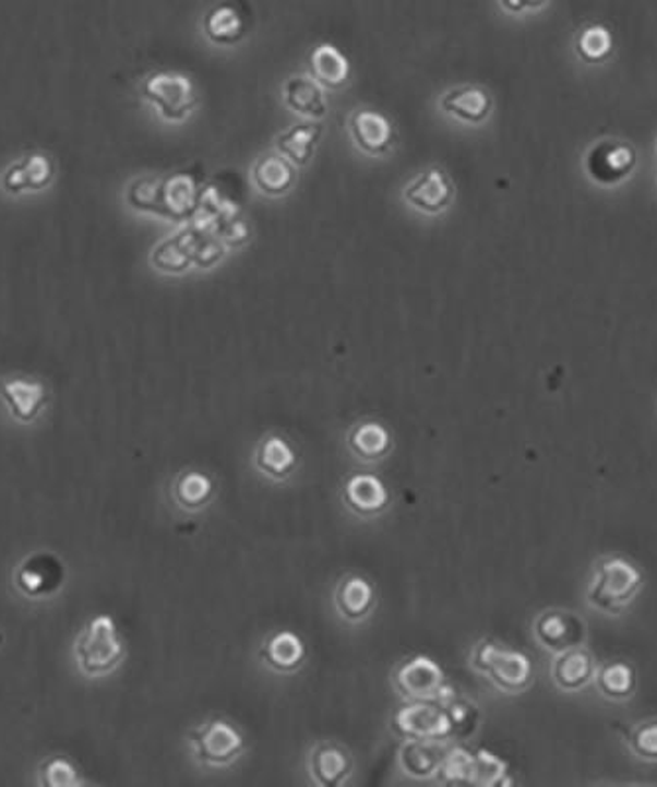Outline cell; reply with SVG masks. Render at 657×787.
Here are the masks:
<instances>
[{"mask_svg":"<svg viewBox=\"0 0 657 787\" xmlns=\"http://www.w3.org/2000/svg\"><path fill=\"white\" fill-rule=\"evenodd\" d=\"M142 97L159 110L162 119L181 122L188 119L198 105V93L193 81L176 71L150 73L142 81Z\"/></svg>","mask_w":657,"mask_h":787,"instance_id":"cell-6","label":"cell"},{"mask_svg":"<svg viewBox=\"0 0 657 787\" xmlns=\"http://www.w3.org/2000/svg\"><path fill=\"white\" fill-rule=\"evenodd\" d=\"M588 176L600 186H618L636 166V150L624 140L605 139L588 150Z\"/></svg>","mask_w":657,"mask_h":787,"instance_id":"cell-11","label":"cell"},{"mask_svg":"<svg viewBox=\"0 0 657 787\" xmlns=\"http://www.w3.org/2000/svg\"><path fill=\"white\" fill-rule=\"evenodd\" d=\"M200 242L195 230L180 232L174 239L164 240L159 247H156V250L152 252V262L162 272L180 274L183 270L190 269Z\"/></svg>","mask_w":657,"mask_h":787,"instance_id":"cell-30","label":"cell"},{"mask_svg":"<svg viewBox=\"0 0 657 787\" xmlns=\"http://www.w3.org/2000/svg\"><path fill=\"white\" fill-rule=\"evenodd\" d=\"M553 681L561 691L575 693L583 688H587L588 683L597 676V664L588 649L571 648L558 654V658L553 661L551 668Z\"/></svg>","mask_w":657,"mask_h":787,"instance_id":"cell-24","label":"cell"},{"mask_svg":"<svg viewBox=\"0 0 657 787\" xmlns=\"http://www.w3.org/2000/svg\"><path fill=\"white\" fill-rule=\"evenodd\" d=\"M392 685L404 701H441L451 689L438 661L423 654L402 661L392 676Z\"/></svg>","mask_w":657,"mask_h":787,"instance_id":"cell-7","label":"cell"},{"mask_svg":"<svg viewBox=\"0 0 657 787\" xmlns=\"http://www.w3.org/2000/svg\"><path fill=\"white\" fill-rule=\"evenodd\" d=\"M642 588L640 569L624 558L602 559L588 587V605L607 615L626 610Z\"/></svg>","mask_w":657,"mask_h":787,"instance_id":"cell-5","label":"cell"},{"mask_svg":"<svg viewBox=\"0 0 657 787\" xmlns=\"http://www.w3.org/2000/svg\"><path fill=\"white\" fill-rule=\"evenodd\" d=\"M75 658L81 673L87 678H103L119 668L124 644L112 618L99 615L89 620L75 640Z\"/></svg>","mask_w":657,"mask_h":787,"instance_id":"cell-2","label":"cell"},{"mask_svg":"<svg viewBox=\"0 0 657 787\" xmlns=\"http://www.w3.org/2000/svg\"><path fill=\"white\" fill-rule=\"evenodd\" d=\"M260 659L270 671L279 676H291L306 666L308 648L296 632L279 630L262 642Z\"/></svg>","mask_w":657,"mask_h":787,"instance_id":"cell-19","label":"cell"},{"mask_svg":"<svg viewBox=\"0 0 657 787\" xmlns=\"http://www.w3.org/2000/svg\"><path fill=\"white\" fill-rule=\"evenodd\" d=\"M252 463L264 479L274 485H284L298 473V451L284 436L266 433L256 443Z\"/></svg>","mask_w":657,"mask_h":787,"instance_id":"cell-16","label":"cell"},{"mask_svg":"<svg viewBox=\"0 0 657 787\" xmlns=\"http://www.w3.org/2000/svg\"><path fill=\"white\" fill-rule=\"evenodd\" d=\"M449 720V740L453 744H465L477 735L480 727V711L473 699L458 695L451 685L447 695L439 701Z\"/></svg>","mask_w":657,"mask_h":787,"instance_id":"cell-25","label":"cell"},{"mask_svg":"<svg viewBox=\"0 0 657 787\" xmlns=\"http://www.w3.org/2000/svg\"><path fill=\"white\" fill-rule=\"evenodd\" d=\"M65 581V565L51 551H36L14 571V585L22 595L41 600L56 595Z\"/></svg>","mask_w":657,"mask_h":787,"instance_id":"cell-9","label":"cell"},{"mask_svg":"<svg viewBox=\"0 0 657 787\" xmlns=\"http://www.w3.org/2000/svg\"><path fill=\"white\" fill-rule=\"evenodd\" d=\"M628 747L642 760L657 762V720L640 723L628 732Z\"/></svg>","mask_w":657,"mask_h":787,"instance_id":"cell-37","label":"cell"},{"mask_svg":"<svg viewBox=\"0 0 657 787\" xmlns=\"http://www.w3.org/2000/svg\"><path fill=\"white\" fill-rule=\"evenodd\" d=\"M470 666L494 688L518 695L531 685V661L526 654L500 646L492 640H480L470 652Z\"/></svg>","mask_w":657,"mask_h":787,"instance_id":"cell-3","label":"cell"},{"mask_svg":"<svg viewBox=\"0 0 657 787\" xmlns=\"http://www.w3.org/2000/svg\"><path fill=\"white\" fill-rule=\"evenodd\" d=\"M191 758L207 770H227L239 762L247 740L227 718L213 717L193 728L188 737Z\"/></svg>","mask_w":657,"mask_h":787,"instance_id":"cell-4","label":"cell"},{"mask_svg":"<svg viewBox=\"0 0 657 787\" xmlns=\"http://www.w3.org/2000/svg\"><path fill=\"white\" fill-rule=\"evenodd\" d=\"M203 31L211 41L220 44V46H230V44L242 40L244 32H247V24L235 4L220 2L205 14Z\"/></svg>","mask_w":657,"mask_h":787,"instance_id":"cell-31","label":"cell"},{"mask_svg":"<svg viewBox=\"0 0 657 787\" xmlns=\"http://www.w3.org/2000/svg\"><path fill=\"white\" fill-rule=\"evenodd\" d=\"M390 490L372 473H355L343 482L341 502L359 520H377L390 509Z\"/></svg>","mask_w":657,"mask_h":787,"instance_id":"cell-12","label":"cell"},{"mask_svg":"<svg viewBox=\"0 0 657 787\" xmlns=\"http://www.w3.org/2000/svg\"><path fill=\"white\" fill-rule=\"evenodd\" d=\"M404 198L416 210L435 215L451 205L455 198V186L445 170L429 168L409 183L404 191Z\"/></svg>","mask_w":657,"mask_h":787,"instance_id":"cell-18","label":"cell"},{"mask_svg":"<svg viewBox=\"0 0 657 787\" xmlns=\"http://www.w3.org/2000/svg\"><path fill=\"white\" fill-rule=\"evenodd\" d=\"M377 605H379L377 588L369 579L357 573L339 579L333 593V607L343 622H347L350 627L365 624L377 610Z\"/></svg>","mask_w":657,"mask_h":787,"instance_id":"cell-15","label":"cell"},{"mask_svg":"<svg viewBox=\"0 0 657 787\" xmlns=\"http://www.w3.org/2000/svg\"><path fill=\"white\" fill-rule=\"evenodd\" d=\"M597 689L602 697L610 701H624L636 693V669L628 661H607L602 668L597 669Z\"/></svg>","mask_w":657,"mask_h":787,"instance_id":"cell-33","label":"cell"},{"mask_svg":"<svg viewBox=\"0 0 657 787\" xmlns=\"http://www.w3.org/2000/svg\"><path fill=\"white\" fill-rule=\"evenodd\" d=\"M215 480L198 468H186L171 480L170 497L174 506L183 514H200L210 509L215 499Z\"/></svg>","mask_w":657,"mask_h":787,"instance_id":"cell-21","label":"cell"},{"mask_svg":"<svg viewBox=\"0 0 657 787\" xmlns=\"http://www.w3.org/2000/svg\"><path fill=\"white\" fill-rule=\"evenodd\" d=\"M309 73L319 85L339 90L350 77V61L333 44H319L309 56Z\"/></svg>","mask_w":657,"mask_h":787,"instance_id":"cell-26","label":"cell"},{"mask_svg":"<svg viewBox=\"0 0 657 787\" xmlns=\"http://www.w3.org/2000/svg\"><path fill=\"white\" fill-rule=\"evenodd\" d=\"M56 176V164L44 152H31L9 166L2 176L4 190L19 195L24 191L46 190Z\"/></svg>","mask_w":657,"mask_h":787,"instance_id":"cell-20","label":"cell"},{"mask_svg":"<svg viewBox=\"0 0 657 787\" xmlns=\"http://www.w3.org/2000/svg\"><path fill=\"white\" fill-rule=\"evenodd\" d=\"M284 100L289 109L311 119H321L327 115V99L318 81L303 75L291 77L284 87Z\"/></svg>","mask_w":657,"mask_h":787,"instance_id":"cell-32","label":"cell"},{"mask_svg":"<svg viewBox=\"0 0 657 787\" xmlns=\"http://www.w3.org/2000/svg\"><path fill=\"white\" fill-rule=\"evenodd\" d=\"M40 784L48 787L77 786L80 779L75 767L65 758H50L40 766Z\"/></svg>","mask_w":657,"mask_h":787,"instance_id":"cell-38","label":"cell"},{"mask_svg":"<svg viewBox=\"0 0 657 787\" xmlns=\"http://www.w3.org/2000/svg\"><path fill=\"white\" fill-rule=\"evenodd\" d=\"M512 784H514V779L510 777L509 764L502 758L497 756L494 752H490L487 748L475 750L470 786L502 787L512 786Z\"/></svg>","mask_w":657,"mask_h":787,"instance_id":"cell-34","label":"cell"},{"mask_svg":"<svg viewBox=\"0 0 657 787\" xmlns=\"http://www.w3.org/2000/svg\"><path fill=\"white\" fill-rule=\"evenodd\" d=\"M347 449L362 465H377L390 457L394 439L390 429L377 419H360L347 433Z\"/></svg>","mask_w":657,"mask_h":787,"instance_id":"cell-17","label":"cell"},{"mask_svg":"<svg viewBox=\"0 0 657 787\" xmlns=\"http://www.w3.org/2000/svg\"><path fill=\"white\" fill-rule=\"evenodd\" d=\"M296 178L298 171L294 168V164L288 158H284L279 152L262 156L252 170V180L256 183V188L270 198H278L291 190Z\"/></svg>","mask_w":657,"mask_h":787,"instance_id":"cell-28","label":"cell"},{"mask_svg":"<svg viewBox=\"0 0 657 787\" xmlns=\"http://www.w3.org/2000/svg\"><path fill=\"white\" fill-rule=\"evenodd\" d=\"M220 259H223V245H220V242H217V240H207V242L203 245V240H201L200 247L195 250L193 262H198L200 266H211V264L219 262Z\"/></svg>","mask_w":657,"mask_h":787,"instance_id":"cell-39","label":"cell"},{"mask_svg":"<svg viewBox=\"0 0 657 787\" xmlns=\"http://www.w3.org/2000/svg\"><path fill=\"white\" fill-rule=\"evenodd\" d=\"M390 728L396 737L435 738L449 740V720L439 701H406L390 717Z\"/></svg>","mask_w":657,"mask_h":787,"instance_id":"cell-8","label":"cell"},{"mask_svg":"<svg viewBox=\"0 0 657 787\" xmlns=\"http://www.w3.org/2000/svg\"><path fill=\"white\" fill-rule=\"evenodd\" d=\"M475 750L465 744H451L439 767L438 784L441 786H470Z\"/></svg>","mask_w":657,"mask_h":787,"instance_id":"cell-35","label":"cell"},{"mask_svg":"<svg viewBox=\"0 0 657 787\" xmlns=\"http://www.w3.org/2000/svg\"><path fill=\"white\" fill-rule=\"evenodd\" d=\"M355 772V760L347 747L335 740H321L309 748L306 774L309 784L318 787H341L349 784Z\"/></svg>","mask_w":657,"mask_h":787,"instance_id":"cell-10","label":"cell"},{"mask_svg":"<svg viewBox=\"0 0 657 787\" xmlns=\"http://www.w3.org/2000/svg\"><path fill=\"white\" fill-rule=\"evenodd\" d=\"M581 60L587 63H600L607 60L612 51V34L605 26H587L578 32L575 44Z\"/></svg>","mask_w":657,"mask_h":787,"instance_id":"cell-36","label":"cell"},{"mask_svg":"<svg viewBox=\"0 0 657 787\" xmlns=\"http://www.w3.org/2000/svg\"><path fill=\"white\" fill-rule=\"evenodd\" d=\"M441 109L465 122L478 124L488 119V115L492 110V97L482 87L465 85V87L447 91L441 99Z\"/></svg>","mask_w":657,"mask_h":787,"instance_id":"cell-27","label":"cell"},{"mask_svg":"<svg viewBox=\"0 0 657 787\" xmlns=\"http://www.w3.org/2000/svg\"><path fill=\"white\" fill-rule=\"evenodd\" d=\"M0 396L14 419L22 424H32L40 416L48 402V390L40 380L14 379L0 380Z\"/></svg>","mask_w":657,"mask_h":787,"instance_id":"cell-22","label":"cell"},{"mask_svg":"<svg viewBox=\"0 0 657 787\" xmlns=\"http://www.w3.org/2000/svg\"><path fill=\"white\" fill-rule=\"evenodd\" d=\"M321 132H323V124L319 120H309V122H301L291 127L288 132L279 134L276 140V148L284 158H288L294 166H306L311 156H313V148L321 139Z\"/></svg>","mask_w":657,"mask_h":787,"instance_id":"cell-29","label":"cell"},{"mask_svg":"<svg viewBox=\"0 0 657 787\" xmlns=\"http://www.w3.org/2000/svg\"><path fill=\"white\" fill-rule=\"evenodd\" d=\"M129 203L134 210L171 220H188L200 207L203 190L193 171H174L166 178H144L130 186Z\"/></svg>","mask_w":657,"mask_h":787,"instance_id":"cell-1","label":"cell"},{"mask_svg":"<svg viewBox=\"0 0 657 787\" xmlns=\"http://www.w3.org/2000/svg\"><path fill=\"white\" fill-rule=\"evenodd\" d=\"M453 742L435 738H406L399 742L396 764L414 782H435L439 767Z\"/></svg>","mask_w":657,"mask_h":787,"instance_id":"cell-13","label":"cell"},{"mask_svg":"<svg viewBox=\"0 0 657 787\" xmlns=\"http://www.w3.org/2000/svg\"><path fill=\"white\" fill-rule=\"evenodd\" d=\"M500 4L509 12H524L541 9L548 4V0H500Z\"/></svg>","mask_w":657,"mask_h":787,"instance_id":"cell-40","label":"cell"},{"mask_svg":"<svg viewBox=\"0 0 657 787\" xmlns=\"http://www.w3.org/2000/svg\"><path fill=\"white\" fill-rule=\"evenodd\" d=\"M534 636L543 648L561 654L585 644L587 624L575 612L546 610L534 622Z\"/></svg>","mask_w":657,"mask_h":787,"instance_id":"cell-14","label":"cell"},{"mask_svg":"<svg viewBox=\"0 0 657 787\" xmlns=\"http://www.w3.org/2000/svg\"><path fill=\"white\" fill-rule=\"evenodd\" d=\"M350 134L355 144L370 156L386 154L396 139L389 117L374 109H360L353 115Z\"/></svg>","mask_w":657,"mask_h":787,"instance_id":"cell-23","label":"cell"}]
</instances>
